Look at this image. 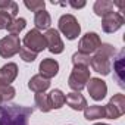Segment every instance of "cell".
Segmentation results:
<instances>
[{"mask_svg":"<svg viewBox=\"0 0 125 125\" xmlns=\"http://www.w3.org/2000/svg\"><path fill=\"white\" fill-rule=\"evenodd\" d=\"M65 103H66L71 109H74V110H84V109L88 106L85 97H84L81 93H78V91L69 93V94L66 96V99H65Z\"/></svg>","mask_w":125,"mask_h":125,"instance_id":"obj_15","label":"cell"},{"mask_svg":"<svg viewBox=\"0 0 125 125\" xmlns=\"http://www.w3.org/2000/svg\"><path fill=\"white\" fill-rule=\"evenodd\" d=\"M32 107L19 104L2 106L0 109V125H28V118L32 115Z\"/></svg>","mask_w":125,"mask_h":125,"instance_id":"obj_1","label":"cell"},{"mask_svg":"<svg viewBox=\"0 0 125 125\" xmlns=\"http://www.w3.org/2000/svg\"><path fill=\"white\" fill-rule=\"evenodd\" d=\"M24 47H27L28 50L34 52V53H40L43 52L44 49H47V44H46V40H44V35L38 31V30H31L27 32V35L24 37Z\"/></svg>","mask_w":125,"mask_h":125,"instance_id":"obj_6","label":"cell"},{"mask_svg":"<svg viewBox=\"0 0 125 125\" xmlns=\"http://www.w3.org/2000/svg\"><path fill=\"white\" fill-rule=\"evenodd\" d=\"M87 90H88V94L91 96L93 100L96 102H100L106 97V93H107V85L103 80L100 78H90L88 80V84L85 85Z\"/></svg>","mask_w":125,"mask_h":125,"instance_id":"obj_9","label":"cell"},{"mask_svg":"<svg viewBox=\"0 0 125 125\" xmlns=\"http://www.w3.org/2000/svg\"><path fill=\"white\" fill-rule=\"evenodd\" d=\"M69 5L75 9H81V8L85 6V2H69Z\"/></svg>","mask_w":125,"mask_h":125,"instance_id":"obj_29","label":"cell"},{"mask_svg":"<svg viewBox=\"0 0 125 125\" xmlns=\"http://www.w3.org/2000/svg\"><path fill=\"white\" fill-rule=\"evenodd\" d=\"M34 24H35V30H49V27H50V24H52L50 13H49L46 9L35 12Z\"/></svg>","mask_w":125,"mask_h":125,"instance_id":"obj_17","label":"cell"},{"mask_svg":"<svg viewBox=\"0 0 125 125\" xmlns=\"http://www.w3.org/2000/svg\"><path fill=\"white\" fill-rule=\"evenodd\" d=\"M38 69H40V75H41V77L50 80V78H53L54 75H57V72H59V63H57L54 59L47 57V59H43V60H41Z\"/></svg>","mask_w":125,"mask_h":125,"instance_id":"obj_13","label":"cell"},{"mask_svg":"<svg viewBox=\"0 0 125 125\" xmlns=\"http://www.w3.org/2000/svg\"><path fill=\"white\" fill-rule=\"evenodd\" d=\"M49 87H50V80L41 77L40 74H38V75H34V77L28 81V88H30L31 91L37 93V94H38V93H44Z\"/></svg>","mask_w":125,"mask_h":125,"instance_id":"obj_16","label":"cell"},{"mask_svg":"<svg viewBox=\"0 0 125 125\" xmlns=\"http://www.w3.org/2000/svg\"><path fill=\"white\" fill-rule=\"evenodd\" d=\"M94 125H107V124H102V122H99V124H94Z\"/></svg>","mask_w":125,"mask_h":125,"instance_id":"obj_30","label":"cell"},{"mask_svg":"<svg viewBox=\"0 0 125 125\" xmlns=\"http://www.w3.org/2000/svg\"><path fill=\"white\" fill-rule=\"evenodd\" d=\"M0 10H5V12L10 13L12 18H15L16 13H18V5L15 2H10V0H8V2H0Z\"/></svg>","mask_w":125,"mask_h":125,"instance_id":"obj_25","label":"cell"},{"mask_svg":"<svg viewBox=\"0 0 125 125\" xmlns=\"http://www.w3.org/2000/svg\"><path fill=\"white\" fill-rule=\"evenodd\" d=\"M65 99H66V96L57 88H54V90H52L49 93V102H50L52 109H60L65 104Z\"/></svg>","mask_w":125,"mask_h":125,"instance_id":"obj_20","label":"cell"},{"mask_svg":"<svg viewBox=\"0 0 125 125\" xmlns=\"http://www.w3.org/2000/svg\"><path fill=\"white\" fill-rule=\"evenodd\" d=\"M18 77V66L16 63H8L0 68V85H10Z\"/></svg>","mask_w":125,"mask_h":125,"instance_id":"obj_14","label":"cell"},{"mask_svg":"<svg viewBox=\"0 0 125 125\" xmlns=\"http://www.w3.org/2000/svg\"><path fill=\"white\" fill-rule=\"evenodd\" d=\"M0 109H2V103H0Z\"/></svg>","mask_w":125,"mask_h":125,"instance_id":"obj_31","label":"cell"},{"mask_svg":"<svg viewBox=\"0 0 125 125\" xmlns=\"http://www.w3.org/2000/svg\"><path fill=\"white\" fill-rule=\"evenodd\" d=\"M25 25H27V21L24 19V18H15V19H12V22L8 25V31L12 34V35H18L24 28H25Z\"/></svg>","mask_w":125,"mask_h":125,"instance_id":"obj_21","label":"cell"},{"mask_svg":"<svg viewBox=\"0 0 125 125\" xmlns=\"http://www.w3.org/2000/svg\"><path fill=\"white\" fill-rule=\"evenodd\" d=\"M100 44H102V40L96 32H87L85 35H83V38L78 43V53L90 56L100 47Z\"/></svg>","mask_w":125,"mask_h":125,"instance_id":"obj_8","label":"cell"},{"mask_svg":"<svg viewBox=\"0 0 125 125\" xmlns=\"http://www.w3.org/2000/svg\"><path fill=\"white\" fill-rule=\"evenodd\" d=\"M90 80V69L88 66H83V65H75L71 75H69V80H68V85L74 90V91H81L87 83Z\"/></svg>","mask_w":125,"mask_h":125,"instance_id":"obj_3","label":"cell"},{"mask_svg":"<svg viewBox=\"0 0 125 125\" xmlns=\"http://www.w3.org/2000/svg\"><path fill=\"white\" fill-rule=\"evenodd\" d=\"M35 106L41 110V112H50L52 107H50V102H49V94H44V93H38L35 94Z\"/></svg>","mask_w":125,"mask_h":125,"instance_id":"obj_22","label":"cell"},{"mask_svg":"<svg viewBox=\"0 0 125 125\" xmlns=\"http://www.w3.org/2000/svg\"><path fill=\"white\" fill-rule=\"evenodd\" d=\"M24 5L31 10V12H38V10H43L46 8V2L44 0H25Z\"/></svg>","mask_w":125,"mask_h":125,"instance_id":"obj_26","label":"cell"},{"mask_svg":"<svg viewBox=\"0 0 125 125\" xmlns=\"http://www.w3.org/2000/svg\"><path fill=\"white\" fill-rule=\"evenodd\" d=\"M90 60H91V56L88 54H83V53H74L72 56V63L74 66L75 65H83V66H90Z\"/></svg>","mask_w":125,"mask_h":125,"instance_id":"obj_24","label":"cell"},{"mask_svg":"<svg viewBox=\"0 0 125 125\" xmlns=\"http://www.w3.org/2000/svg\"><path fill=\"white\" fill-rule=\"evenodd\" d=\"M104 106H99V104H94V106H87L84 109V118L87 121H96V119H102L104 118Z\"/></svg>","mask_w":125,"mask_h":125,"instance_id":"obj_19","label":"cell"},{"mask_svg":"<svg viewBox=\"0 0 125 125\" xmlns=\"http://www.w3.org/2000/svg\"><path fill=\"white\" fill-rule=\"evenodd\" d=\"M59 30L68 40H75L78 38L81 32V27L74 15H62L59 19Z\"/></svg>","mask_w":125,"mask_h":125,"instance_id":"obj_4","label":"cell"},{"mask_svg":"<svg viewBox=\"0 0 125 125\" xmlns=\"http://www.w3.org/2000/svg\"><path fill=\"white\" fill-rule=\"evenodd\" d=\"M124 21H125V19H124L122 13H119V12H112V13L106 15V16L102 19V28H103L104 32L112 34V32L118 31V30L124 25Z\"/></svg>","mask_w":125,"mask_h":125,"instance_id":"obj_11","label":"cell"},{"mask_svg":"<svg viewBox=\"0 0 125 125\" xmlns=\"http://www.w3.org/2000/svg\"><path fill=\"white\" fill-rule=\"evenodd\" d=\"M113 75L119 87H125V50L122 49L113 60Z\"/></svg>","mask_w":125,"mask_h":125,"instance_id":"obj_12","label":"cell"},{"mask_svg":"<svg viewBox=\"0 0 125 125\" xmlns=\"http://www.w3.org/2000/svg\"><path fill=\"white\" fill-rule=\"evenodd\" d=\"M125 113V96L124 94H115L109 103L104 106V118L107 119H118Z\"/></svg>","mask_w":125,"mask_h":125,"instance_id":"obj_5","label":"cell"},{"mask_svg":"<svg viewBox=\"0 0 125 125\" xmlns=\"http://www.w3.org/2000/svg\"><path fill=\"white\" fill-rule=\"evenodd\" d=\"M44 40H46V44H47V49L50 53H54V54H59L63 52V41L60 40V35H59V31L54 30V28H49L44 34Z\"/></svg>","mask_w":125,"mask_h":125,"instance_id":"obj_10","label":"cell"},{"mask_svg":"<svg viewBox=\"0 0 125 125\" xmlns=\"http://www.w3.org/2000/svg\"><path fill=\"white\" fill-rule=\"evenodd\" d=\"M19 49H21V41L18 35L9 34L0 40V56L5 59L12 57L16 53H19Z\"/></svg>","mask_w":125,"mask_h":125,"instance_id":"obj_7","label":"cell"},{"mask_svg":"<svg viewBox=\"0 0 125 125\" xmlns=\"http://www.w3.org/2000/svg\"><path fill=\"white\" fill-rule=\"evenodd\" d=\"M94 53L96 54L90 60V66L93 68V71H96V72H99L102 75H109L110 71H112V62H110V59L116 53L115 47L112 44L102 43L100 47Z\"/></svg>","mask_w":125,"mask_h":125,"instance_id":"obj_2","label":"cell"},{"mask_svg":"<svg viewBox=\"0 0 125 125\" xmlns=\"http://www.w3.org/2000/svg\"><path fill=\"white\" fill-rule=\"evenodd\" d=\"M16 94V90L12 85H0V103L10 102Z\"/></svg>","mask_w":125,"mask_h":125,"instance_id":"obj_23","label":"cell"},{"mask_svg":"<svg viewBox=\"0 0 125 125\" xmlns=\"http://www.w3.org/2000/svg\"><path fill=\"white\" fill-rule=\"evenodd\" d=\"M19 54H21L22 60H25V62H34V60L37 59V53L28 50L27 47H21V49H19Z\"/></svg>","mask_w":125,"mask_h":125,"instance_id":"obj_27","label":"cell"},{"mask_svg":"<svg viewBox=\"0 0 125 125\" xmlns=\"http://www.w3.org/2000/svg\"><path fill=\"white\" fill-rule=\"evenodd\" d=\"M12 19H15V18H12L10 13H8L5 10H0V30H6L8 25L12 22Z\"/></svg>","mask_w":125,"mask_h":125,"instance_id":"obj_28","label":"cell"},{"mask_svg":"<svg viewBox=\"0 0 125 125\" xmlns=\"http://www.w3.org/2000/svg\"><path fill=\"white\" fill-rule=\"evenodd\" d=\"M113 8H115V6H113V2H109V0H97V2L94 3L93 10H94V13H96L97 16L104 18L106 15L115 12Z\"/></svg>","mask_w":125,"mask_h":125,"instance_id":"obj_18","label":"cell"}]
</instances>
